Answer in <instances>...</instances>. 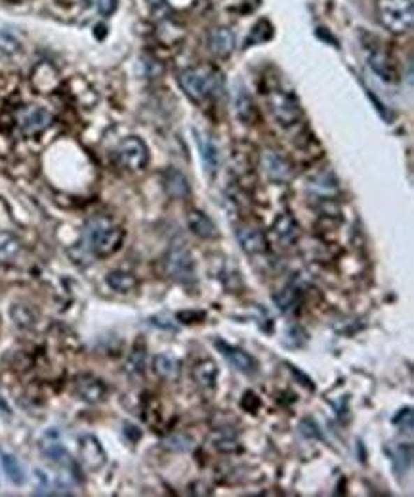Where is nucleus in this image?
Wrapping results in <instances>:
<instances>
[{
  "label": "nucleus",
  "mask_w": 414,
  "mask_h": 497,
  "mask_svg": "<svg viewBox=\"0 0 414 497\" xmlns=\"http://www.w3.org/2000/svg\"><path fill=\"white\" fill-rule=\"evenodd\" d=\"M86 245L92 254L100 259H108L119 251L124 241V230L114 226L109 218L96 217L86 224Z\"/></svg>",
  "instance_id": "nucleus-1"
},
{
  "label": "nucleus",
  "mask_w": 414,
  "mask_h": 497,
  "mask_svg": "<svg viewBox=\"0 0 414 497\" xmlns=\"http://www.w3.org/2000/svg\"><path fill=\"white\" fill-rule=\"evenodd\" d=\"M221 75L212 65H197L179 73V87L193 101L210 100L221 88Z\"/></svg>",
  "instance_id": "nucleus-2"
},
{
  "label": "nucleus",
  "mask_w": 414,
  "mask_h": 497,
  "mask_svg": "<svg viewBox=\"0 0 414 497\" xmlns=\"http://www.w3.org/2000/svg\"><path fill=\"white\" fill-rule=\"evenodd\" d=\"M376 12H378L380 23L395 35H403L413 29V0H378Z\"/></svg>",
  "instance_id": "nucleus-3"
},
{
  "label": "nucleus",
  "mask_w": 414,
  "mask_h": 497,
  "mask_svg": "<svg viewBox=\"0 0 414 497\" xmlns=\"http://www.w3.org/2000/svg\"><path fill=\"white\" fill-rule=\"evenodd\" d=\"M163 264H165L166 275L172 281L184 283V285L195 281V259L184 243H174L166 252Z\"/></svg>",
  "instance_id": "nucleus-4"
},
{
  "label": "nucleus",
  "mask_w": 414,
  "mask_h": 497,
  "mask_svg": "<svg viewBox=\"0 0 414 497\" xmlns=\"http://www.w3.org/2000/svg\"><path fill=\"white\" fill-rule=\"evenodd\" d=\"M267 106L272 109L273 117L277 119L281 127H293L300 121L302 108L293 94L275 88L267 92Z\"/></svg>",
  "instance_id": "nucleus-5"
},
{
  "label": "nucleus",
  "mask_w": 414,
  "mask_h": 497,
  "mask_svg": "<svg viewBox=\"0 0 414 497\" xmlns=\"http://www.w3.org/2000/svg\"><path fill=\"white\" fill-rule=\"evenodd\" d=\"M117 159L124 168L138 173V171H143L149 163V150L142 138L128 136L124 138L117 147Z\"/></svg>",
  "instance_id": "nucleus-6"
},
{
  "label": "nucleus",
  "mask_w": 414,
  "mask_h": 497,
  "mask_svg": "<svg viewBox=\"0 0 414 497\" xmlns=\"http://www.w3.org/2000/svg\"><path fill=\"white\" fill-rule=\"evenodd\" d=\"M52 124V115L43 106H25L17 111V127L23 136H36Z\"/></svg>",
  "instance_id": "nucleus-7"
},
{
  "label": "nucleus",
  "mask_w": 414,
  "mask_h": 497,
  "mask_svg": "<svg viewBox=\"0 0 414 497\" xmlns=\"http://www.w3.org/2000/svg\"><path fill=\"white\" fill-rule=\"evenodd\" d=\"M214 346L218 348V352L229 361V366L237 369L239 373L244 375H256L258 373V361L256 358H252L249 352H244L243 348L239 346L229 345L228 340L214 339Z\"/></svg>",
  "instance_id": "nucleus-8"
},
{
  "label": "nucleus",
  "mask_w": 414,
  "mask_h": 497,
  "mask_svg": "<svg viewBox=\"0 0 414 497\" xmlns=\"http://www.w3.org/2000/svg\"><path fill=\"white\" fill-rule=\"evenodd\" d=\"M79 457L86 470H100L108 463L105 449L94 434H82L79 438Z\"/></svg>",
  "instance_id": "nucleus-9"
},
{
  "label": "nucleus",
  "mask_w": 414,
  "mask_h": 497,
  "mask_svg": "<svg viewBox=\"0 0 414 497\" xmlns=\"http://www.w3.org/2000/svg\"><path fill=\"white\" fill-rule=\"evenodd\" d=\"M75 392L86 404H98L108 394V387L100 377L92 373H80L75 379Z\"/></svg>",
  "instance_id": "nucleus-10"
},
{
  "label": "nucleus",
  "mask_w": 414,
  "mask_h": 497,
  "mask_svg": "<svg viewBox=\"0 0 414 497\" xmlns=\"http://www.w3.org/2000/svg\"><path fill=\"white\" fill-rule=\"evenodd\" d=\"M260 163H262L265 176L272 178V180H288V178L293 176V165H290V161H288L285 155L273 152V150H265V152L262 153Z\"/></svg>",
  "instance_id": "nucleus-11"
},
{
  "label": "nucleus",
  "mask_w": 414,
  "mask_h": 497,
  "mask_svg": "<svg viewBox=\"0 0 414 497\" xmlns=\"http://www.w3.org/2000/svg\"><path fill=\"white\" fill-rule=\"evenodd\" d=\"M161 180H163V187H165L166 195L172 197V199H187L191 195V186H189V180L186 178V174L178 171V168H174V166L166 168L163 176H161Z\"/></svg>",
  "instance_id": "nucleus-12"
},
{
  "label": "nucleus",
  "mask_w": 414,
  "mask_h": 497,
  "mask_svg": "<svg viewBox=\"0 0 414 497\" xmlns=\"http://www.w3.org/2000/svg\"><path fill=\"white\" fill-rule=\"evenodd\" d=\"M237 241L244 252L249 254H260L267 249V239L262 230H258L254 226H239L235 230Z\"/></svg>",
  "instance_id": "nucleus-13"
},
{
  "label": "nucleus",
  "mask_w": 414,
  "mask_h": 497,
  "mask_svg": "<svg viewBox=\"0 0 414 497\" xmlns=\"http://www.w3.org/2000/svg\"><path fill=\"white\" fill-rule=\"evenodd\" d=\"M195 136H197V145H199L205 173H207L208 176H216L218 168H220V152H218V147H216L212 138L208 136V134H202L199 130H195Z\"/></svg>",
  "instance_id": "nucleus-14"
},
{
  "label": "nucleus",
  "mask_w": 414,
  "mask_h": 497,
  "mask_svg": "<svg viewBox=\"0 0 414 497\" xmlns=\"http://www.w3.org/2000/svg\"><path fill=\"white\" fill-rule=\"evenodd\" d=\"M187 226H189L191 233H195L200 239H216L220 236L214 220L199 209H191L187 213Z\"/></svg>",
  "instance_id": "nucleus-15"
},
{
  "label": "nucleus",
  "mask_w": 414,
  "mask_h": 497,
  "mask_svg": "<svg viewBox=\"0 0 414 497\" xmlns=\"http://www.w3.org/2000/svg\"><path fill=\"white\" fill-rule=\"evenodd\" d=\"M193 379L197 382V387L205 394L214 392L216 381H218V366H216V361H212L210 358L197 361L193 366Z\"/></svg>",
  "instance_id": "nucleus-16"
},
{
  "label": "nucleus",
  "mask_w": 414,
  "mask_h": 497,
  "mask_svg": "<svg viewBox=\"0 0 414 497\" xmlns=\"http://www.w3.org/2000/svg\"><path fill=\"white\" fill-rule=\"evenodd\" d=\"M208 46L218 58H228L235 50V36L228 27H218L210 31L208 35Z\"/></svg>",
  "instance_id": "nucleus-17"
},
{
  "label": "nucleus",
  "mask_w": 414,
  "mask_h": 497,
  "mask_svg": "<svg viewBox=\"0 0 414 497\" xmlns=\"http://www.w3.org/2000/svg\"><path fill=\"white\" fill-rule=\"evenodd\" d=\"M40 452H43L44 457H48L50 461L54 463H67L69 461V455H67V449L61 444L59 440V434L57 431H48L44 433V436L40 438Z\"/></svg>",
  "instance_id": "nucleus-18"
},
{
  "label": "nucleus",
  "mask_w": 414,
  "mask_h": 497,
  "mask_svg": "<svg viewBox=\"0 0 414 497\" xmlns=\"http://www.w3.org/2000/svg\"><path fill=\"white\" fill-rule=\"evenodd\" d=\"M369 65L382 80H386V82L397 80V71L393 67L392 59L386 56V52L378 50V48H371L369 50Z\"/></svg>",
  "instance_id": "nucleus-19"
},
{
  "label": "nucleus",
  "mask_w": 414,
  "mask_h": 497,
  "mask_svg": "<svg viewBox=\"0 0 414 497\" xmlns=\"http://www.w3.org/2000/svg\"><path fill=\"white\" fill-rule=\"evenodd\" d=\"M273 231H275V236H277V239L283 245H293L294 241L298 239V236H300L298 222L288 213L279 215L275 224H273Z\"/></svg>",
  "instance_id": "nucleus-20"
},
{
  "label": "nucleus",
  "mask_w": 414,
  "mask_h": 497,
  "mask_svg": "<svg viewBox=\"0 0 414 497\" xmlns=\"http://www.w3.org/2000/svg\"><path fill=\"white\" fill-rule=\"evenodd\" d=\"M235 115L244 124H254L258 119V109L246 90H239L235 94Z\"/></svg>",
  "instance_id": "nucleus-21"
},
{
  "label": "nucleus",
  "mask_w": 414,
  "mask_h": 497,
  "mask_svg": "<svg viewBox=\"0 0 414 497\" xmlns=\"http://www.w3.org/2000/svg\"><path fill=\"white\" fill-rule=\"evenodd\" d=\"M145 366H147V346L142 339H138L126 361V373L130 377H142L145 373Z\"/></svg>",
  "instance_id": "nucleus-22"
},
{
  "label": "nucleus",
  "mask_w": 414,
  "mask_h": 497,
  "mask_svg": "<svg viewBox=\"0 0 414 497\" xmlns=\"http://www.w3.org/2000/svg\"><path fill=\"white\" fill-rule=\"evenodd\" d=\"M105 283L117 293H130L138 287V278L132 272L124 270H113L105 275Z\"/></svg>",
  "instance_id": "nucleus-23"
},
{
  "label": "nucleus",
  "mask_w": 414,
  "mask_h": 497,
  "mask_svg": "<svg viewBox=\"0 0 414 497\" xmlns=\"http://www.w3.org/2000/svg\"><path fill=\"white\" fill-rule=\"evenodd\" d=\"M153 371L161 379L176 381L179 377V361L174 360L172 356H166V354H158L153 358Z\"/></svg>",
  "instance_id": "nucleus-24"
},
{
  "label": "nucleus",
  "mask_w": 414,
  "mask_h": 497,
  "mask_svg": "<svg viewBox=\"0 0 414 497\" xmlns=\"http://www.w3.org/2000/svg\"><path fill=\"white\" fill-rule=\"evenodd\" d=\"M413 465V446L411 444H399L392 452V467L397 478H403L407 475L408 468Z\"/></svg>",
  "instance_id": "nucleus-25"
},
{
  "label": "nucleus",
  "mask_w": 414,
  "mask_h": 497,
  "mask_svg": "<svg viewBox=\"0 0 414 497\" xmlns=\"http://www.w3.org/2000/svg\"><path fill=\"white\" fill-rule=\"evenodd\" d=\"M0 461H2V467H4L6 476L15 486H22V484L25 482V470H23L22 463L17 461V457L0 449Z\"/></svg>",
  "instance_id": "nucleus-26"
},
{
  "label": "nucleus",
  "mask_w": 414,
  "mask_h": 497,
  "mask_svg": "<svg viewBox=\"0 0 414 497\" xmlns=\"http://www.w3.org/2000/svg\"><path fill=\"white\" fill-rule=\"evenodd\" d=\"M22 251V241L10 231H0V262H12Z\"/></svg>",
  "instance_id": "nucleus-27"
},
{
  "label": "nucleus",
  "mask_w": 414,
  "mask_h": 497,
  "mask_svg": "<svg viewBox=\"0 0 414 497\" xmlns=\"http://www.w3.org/2000/svg\"><path fill=\"white\" fill-rule=\"evenodd\" d=\"M10 316L14 319V324L17 327H22V329H31L36 324L35 310L31 306H27V304H14L10 308Z\"/></svg>",
  "instance_id": "nucleus-28"
},
{
  "label": "nucleus",
  "mask_w": 414,
  "mask_h": 497,
  "mask_svg": "<svg viewBox=\"0 0 414 497\" xmlns=\"http://www.w3.org/2000/svg\"><path fill=\"white\" fill-rule=\"evenodd\" d=\"M309 340V335L307 331L302 327V325L294 324L286 329L285 337H283V345L286 348H304Z\"/></svg>",
  "instance_id": "nucleus-29"
},
{
  "label": "nucleus",
  "mask_w": 414,
  "mask_h": 497,
  "mask_svg": "<svg viewBox=\"0 0 414 497\" xmlns=\"http://www.w3.org/2000/svg\"><path fill=\"white\" fill-rule=\"evenodd\" d=\"M273 301L277 304V308L281 312H293L298 304V291L294 287H285L283 291H279L277 295H273Z\"/></svg>",
  "instance_id": "nucleus-30"
},
{
  "label": "nucleus",
  "mask_w": 414,
  "mask_h": 497,
  "mask_svg": "<svg viewBox=\"0 0 414 497\" xmlns=\"http://www.w3.org/2000/svg\"><path fill=\"white\" fill-rule=\"evenodd\" d=\"M163 444H165V447L172 449V452L182 454V452H189V449L193 447V440L189 438V436H186V434H172V436H168Z\"/></svg>",
  "instance_id": "nucleus-31"
},
{
  "label": "nucleus",
  "mask_w": 414,
  "mask_h": 497,
  "mask_svg": "<svg viewBox=\"0 0 414 497\" xmlns=\"http://www.w3.org/2000/svg\"><path fill=\"white\" fill-rule=\"evenodd\" d=\"M298 433H300L304 438L323 440L321 428H319V425H317V421H315L313 417L300 419V423H298Z\"/></svg>",
  "instance_id": "nucleus-32"
},
{
  "label": "nucleus",
  "mask_w": 414,
  "mask_h": 497,
  "mask_svg": "<svg viewBox=\"0 0 414 497\" xmlns=\"http://www.w3.org/2000/svg\"><path fill=\"white\" fill-rule=\"evenodd\" d=\"M20 48H22V44H20V41H17L12 33L0 31V54H4V56H14V54L20 52Z\"/></svg>",
  "instance_id": "nucleus-33"
},
{
  "label": "nucleus",
  "mask_w": 414,
  "mask_h": 497,
  "mask_svg": "<svg viewBox=\"0 0 414 497\" xmlns=\"http://www.w3.org/2000/svg\"><path fill=\"white\" fill-rule=\"evenodd\" d=\"M176 319H178L179 324H184V325L200 324V322H205V319H207V312H202V310H179L178 314H176Z\"/></svg>",
  "instance_id": "nucleus-34"
},
{
  "label": "nucleus",
  "mask_w": 414,
  "mask_h": 497,
  "mask_svg": "<svg viewBox=\"0 0 414 497\" xmlns=\"http://www.w3.org/2000/svg\"><path fill=\"white\" fill-rule=\"evenodd\" d=\"M413 408H405L401 410L395 417H393V425H397L401 431H407V433H413Z\"/></svg>",
  "instance_id": "nucleus-35"
},
{
  "label": "nucleus",
  "mask_w": 414,
  "mask_h": 497,
  "mask_svg": "<svg viewBox=\"0 0 414 497\" xmlns=\"http://www.w3.org/2000/svg\"><path fill=\"white\" fill-rule=\"evenodd\" d=\"M241 408H243L246 413H256V411L262 408V402H260V398H258L256 392L246 390V392L243 394V398H241Z\"/></svg>",
  "instance_id": "nucleus-36"
},
{
  "label": "nucleus",
  "mask_w": 414,
  "mask_h": 497,
  "mask_svg": "<svg viewBox=\"0 0 414 497\" xmlns=\"http://www.w3.org/2000/svg\"><path fill=\"white\" fill-rule=\"evenodd\" d=\"M214 446H216V449H220V452H223V454H235V452H239V449H241L239 442H237L235 438H231V436H221V438H216Z\"/></svg>",
  "instance_id": "nucleus-37"
},
{
  "label": "nucleus",
  "mask_w": 414,
  "mask_h": 497,
  "mask_svg": "<svg viewBox=\"0 0 414 497\" xmlns=\"http://www.w3.org/2000/svg\"><path fill=\"white\" fill-rule=\"evenodd\" d=\"M265 23L267 22H258L256 25H254V29H252V33H250L249 38H246V46H250V44L264 43V41H267V38L272 36V33H262Z\"/></svg>",
  "instance_id": "nucleus-38"
},
{
  "label": "nucleus",
  "mask_w": 414,
  "mask_h": 497,
  "mask_svg": "<svg viewBox=\"0 0 414 497\" xmlns=\"http://www.w3.org/2000/svg\"><path fill=\"white\" fill-rule=\"evenodd\" d=\"M149 324L153 325V327H161V329H170V331H174L176 329V324L172 322L168 316H153L149 317Z\"/></svg>",
  "instance_id": "nucleus-39"
},
{
  "label": "nucleus",
  "mask_w": 414,
  "mask_h": 497,
  "mask_svg": "<svg viewBox=\"0 0 414 497\" xmlns=\"http://www.w3.org/2000/svg\"><path fill=\"white\" fill-rule=\"evenodd\" d=\"M143 64H145V75H147L149 79H155V77H158V75L163 73V65L157 64L155 59H145Z\"/></svg>",
  "instance_id": "nucleus-40"
},
{
  "label": "nucleus",
  "mask_w": 414,
  "mask_h": 497,
  "mask_svg": "<svg viewBox=\"0 0 414 497\" xmlns=\"http://www.w3.org/2000/svg\"><path fill=\"white\" fill-rule=\"evenodd\" d=\"M119 0H98V12L101 15H111L117 10Z\"/></svg>",
  "instance_id": "nucleus-41"
},
{
  "label": "nucleus",
  "mask_w": 414,
  "mask_h": 497,
  "mask_svg": "<svg viewBox=\"0 0 414 497\" xmlns=\"http://www.w3.org/2000/svg\"><path fill=\"white\" fill-rule=\"evenodd\" d=\"M124 434H126V438L130 442H138V440L142 438V431L136 425H132V423H124Z\"/></svg>",
  "instance_id": "nucleus-42"
},
{
  "label": "nucleus",
  "mask_w": 414,
  "mask_h": 497,
  "mask_svg": "<svg viewBox=\"0 0 414 497\" xmlns=\"http://www.w3.org/2000/svg\"><path fill=\"white\" fill-rule=\"evenodd\" d=\"M288 368H290V371H293V375H294V377H296V379H302V381H304V382H302L304 387H307V389H309V390H315V384H313V382H311V379H309L307 375H304V373H302V371H298V369H296V368H293V366H288Z\"/></svg>",
  "instance_id": "nucleus-43"
},
{
  "label": "nucleus",
  "mask_w": 414,
  "mask_h": 497,
  "mask_svg": "<svg viewBox=\"0 0 414 497\" xmlns=\"http://www.w3.org/2000/svg\"><path fill=\"white\" fill-rule=\"evenodd\" d=\"M367 96H369V98H371V100H372V103L376 106V109H378V111H380V115L386 117V119H387V113H386V109H384V103H382V101H380L378 98H376V96H374V94L371 92V90H367Z\"/></svg>",
  "instance_id": "nucleus-44"
},
{
  "label": "nucleus",
  "mask_w": 414,
  "mask_h": 497,
  "mask_svg": "<svg viewBox=\"0 0 414 497\" xmlns=\"http://www.w3.org/2000/svg\"><path fill=\"white\" fill-rule=\"evenodd\" d=\"M149 4H151V8H161V6H165V0H149Z\"/></svg>",
  "instance_id": "nucleus-45"
}]
</instances>
